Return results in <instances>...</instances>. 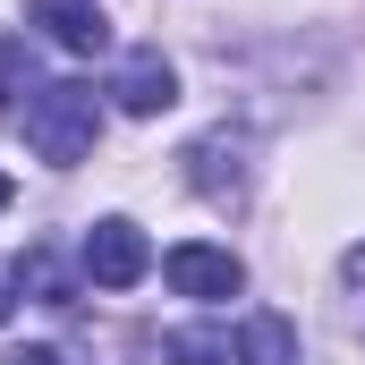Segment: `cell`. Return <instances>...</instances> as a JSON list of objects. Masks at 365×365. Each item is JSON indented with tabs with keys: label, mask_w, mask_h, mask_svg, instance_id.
Masks as SVG:
<instances>
[{
	"label": "cell",
	"mask_w": 365,
	"mask_h": 365,
	"mask_svg": "<svg viewBox=\"0 0 365 365\" xmlns=\"http://www.w3.org/2000/svg\"><path fill=\"white\" fill-rule=\"evenodd\" d=\"M110 102L128 110V119H162L170 102H179V68L153 51V43H136V51H119V68H110Z\"/></svg>",
	"instance_id": "4"
},
{
	"label": "cell",
	"mask_w": 365,
	"mask_h": 365,
	"mask_svg": "<svg viewBox=\"0 0 365 365\" xmlns=\"http://www.w3.org/2000/svg\"><path fill=\"white\" fill-rule=\"evenodd\" d=\"M145 272H153V247H145V230L128 212H110V221L86 230V280L93 289H136Z\"/></svg>",
	"instance_id": "2"
},
{
	"label": "cell",
	"mask_w": 365,
	"mask_h": 365,
	"mask_svg": "<svg viewBox=\"0 0 365 365\" xmlns=\"http://www.w3.org/2000/svg\"><path fill=\"white\" fill-rule=\"evenodd\" d=\"M238 357L247 365H297V331L280 314H255V323H238Z\"/></svg>",
	"instance_id": "8"
},
{
	"label": "cell",
	"mask_w": 365,
	"mask_h": 365,
	"mask_svg": "<svg viewBox=\"0 0 365 365\" xmlns=\"http://www.w3.org/2000/svg\"><path fill=\"white\" fill-rule=\"evenodd\" d=\"M34 51H26V43H17V34H0V102H9V110H26V102H34Z\"/></svg>",
	"instance_id": "9"
},
{
	"label": "cell",
	"mask_w": 365,
	"mask_h": 365,
	"mask_svg": "<svg viewBox=\"0 0 365 365\" xmlns=\"http://www.w3.org/2000/svg\"><path fill=\"white\" fill-rule=\"evenodd\" d=\"M247 153H255V145H247L238 128L195 136V145H187V187L212 195V204H238V195H247Z\"/></svg>",
	"instance_id": "5"
},
{
	"label": "cell",
	"mask_w": 365,
	"mask_h": 365,
	"mask_svg": "<svg viewBox=\"0 0 365 365\" xmlns=\"http://www.w3.org/2000/svg\"><path fill=\"white\" fill-rule=\"evenodd\" d=\"M9 306H17V297H9V280H0V323H9Z\"/></svg>",
	"instance_id": "12"
},
{
	"label": "cell",
	"mask_w": 365,
	"mask_h": 365,
	"mask_svg": "<svg viewBox=\"0 0 365 365\" xmlns=\"http://www.w3.org/2000/svg\"><path fill=\"white\" fill-rule=\"evenodd\" d=\"M340 280H349V289L365 297V247H349V255H340Z\"/></svg>",
	"instance_id": "11"
},
{
	"label": "cell",
	"mask_w": 365,
	"mask_h": 365,
	"mask_svg": "<svg viewBox=\"0 0 365 365\" xmlns=\"http://www.w3.org/2000/svg\"><path fill=\"white\" fill-rule=\"evenodd\" d=\"M162 280H170L179 297H195V306H221V297H238V289H247V264H238L230 247L187 238V247H170V255H162Z\"/></svg>",
	"instance_id": "3"
},
{
	"label": "cell",
	"mask_w": 365,
	"mask_h": 365,
	"mask_svg": "<svg viewBox=\"0 0 365 365\" xmlns=\"http://www.w3.org/2000/svg\"><path fill=\"white\" fill-rule=\"evenodd\" d=\"M0 365H68V357H60V349H9Z\"/></svg>",
	"instance_id": "10"
},
{
	"label": "cell",
	"mask_w": 365,
	"mask_h": 365,
	"mask_svg": "<svg viewBox=\"0 0 365 365\" xmlns=\"http://www.w3.org/2000/svg\"><path fill=\"white\" fill-rule=\"evenodd\" d=\"M162 357H170V365H247V357H238V331H221V323H204V331H170Z\"/></svg>",
	"instance_id": "7"
},
{
	"label": "cell",
	"mask_w": 365,
	"mask_h": 365,
	"mask_svg": "<svg viewBox=\"0 0 365 365\" xmlns=\"http://www.w3.org/2000/svg\"><path fill=\"white\" fill-rule=\"evenodd\" d=\"M0 204H9V179H0Z\"/></svg>",
	"instance_id": "13"
},
{
	"label": "cell",
	"mask_w": 365,
	"mask_h": 365,
	"mask_svg": "<svg viewBox=\"0 0 365 365\" xmlns=\"http://www.w3.org/2000/svg\"><path fill=\"white\" fill-rule=\"evenodd\" d=\"M26 26H43L68 60L110 51V17H102V0H26Z\"/></svg>",
	"instance_id": "6"
},
{
	"label": "cell",
	"mask_w": 365,
	"mask_h": 365,
	"mask_svg": "<svg viewBox=\"0 0 365 365\" xmlns=\"http://www.w3.org/2000/svg\"><path fill=\"white\" fill-rule=\"evenodd\" d=\"M17 128H26V145H34L51 170H77L93 153V136H102V93L77 86V77H60V86H43L17 110Z\"/></svg>",
	"instance_id": "1"
}]
</instances>
